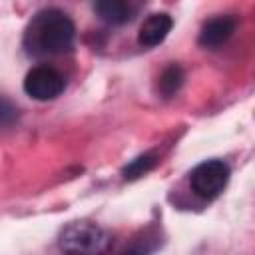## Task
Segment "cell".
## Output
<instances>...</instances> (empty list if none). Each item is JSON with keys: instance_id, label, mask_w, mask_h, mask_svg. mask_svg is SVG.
Returning <instances> with one entry per match:
<instances>
[{"instance_id": "6da1fadb", "label": "cell", "mask_w": 255, "mask_h": 255, "mask_svg": "<svg viewBox=\"0 0 255 255\" xmlns=\"http://www.w3.org/2000/svg\"><path fill=\"white\" fill-rule=\"evenodd\" d=\"M76 28L70 16L58 8H46L32 16L24 32V48L30 56H60L72 50Z\"/></svg>"}, {"instance_id": "7a4b0ae2", "label": "cell", "mask_w": 255, "mask_h": 255, "mask_svg": "<svg viewBox=\"0 0 255 255\" xmlns=\"http://www.w3.org/2000/svg\"><path fill=\"white\" fill-rule=\"evenodd\" d=\"M58 243L66 255H108L114 237L96 223L72 221L62 229Z\"/></svg>"}, {"instance_id": "3957f363", "label": "cell", "mask_w": 255, "mask_h": 255, "mask_svg": "<svg viewBox=\"0 0 255 255\" xmlns=\"http://www.w3.org/2000/svg\"><path fill=\"white\" fill-rule=\"evenodd\" d=\"M229 181V165L221 159H207L193 167L189 175L191 189L203 199H215Z\"/></svg>"}, {"instance_id": "277c9868", "label": "cell", "mask_w": 255, "mask_h": 255, "mask_svg": "<svg viewBox=\"0 0 255 255\" xmlns=\"http://www.w3.org/2000/svg\"><path fill=\"white\" fill-rule=\"evenodd\" d=\"M64 86H66L64 76L50 66H36L24 78V92L40 102L58 98L64 92Z\"/></svg>"}, {"instance_id": "5b68a950", "label": "cell", "mask_w": 255, "mask_h": 255, "mask_svg": "<svg viewBox=\"0 0 255 255\" xmlns=\"http://www.w3.org/2000/svg\"><path fill=\"white\" fill-rule=\"evenodd\" d=\"M139 8L141 4L135 0H100L94 4L96 14L108 24H128L137 16Z\"/></svg>"}, {"instance_id": "8992f818", "label": "cell", "mask_w": 255, "mask_h": 255, "mask_svg": "<svg viewBox=\"0 0 255 255\" xmlns=\"http://www.w3.org/2000/svg\"><path fill=\"white\" fill-rule=\"evenodd\" d=\"M171 26H173V20H171L169 14H165V12L151 14L141 24L139 34H137V42L141 46H145V48H153V46H157V44H161L165 40V36L169 34Z\"/></svg>"}, {"instance_id": "52a82bcc", "label": "cell", "mask_w": 255, "mask_h": 255, "mask_svg": "<svg viewBox=\"0 0 255 255\" xmlns=\"http://www.w3.org/2000/svg\"><path fill=\"white\" fill-rule=\"evenodd\" d=\"M235 32V20L231 16H217L211 18L199 34V44L203 48H219L221 44H225L231 34Z\"/></svg>"}, {"instance_id": "ba28073f", "label": "cell", "mask_w": 255, "mask_h": 255, "mask_svg": "<svg viewBox=\"0 0 255 255\" xmlns=\"http://www.w3.org/2000/svg\"><path fill=\"white\" fill-rule=\"evenodd\" d=\"M157 163V155L155 153H141L135 159H131L126 167H124V177L126 179H137L141 175H145L147 171H151Z\"/></svg>"}, {"instance_id": "9c48e42d", "label": "cell", "mask_w": 255, "mask_h": 255, "mask_svg": "<svg viewBox=\"0 0 255 255\" xmlns=\"http://www.w3.org/2000/svg\"><path fill=\"white\" fill-rule=\"evenodd\" d=\"M183 70L179 68V66H175V64H171L169 68H165L163 70V74L159 76V92L163 94V96H173L179 88H181V84H183Z\"/></svg>"}, {"instance_id": "30bf717a", "label": "cell", "mask_w": 255, "mask_h": 255, "mask_svg": "<svg viewBox=\"0 0 255 255\" xmlns=\"http://www.w3.org/2000/svg\"><path fill=\"white\" fill-rule=\"evenodd\" d=\"M157 243H159L157 233H155V231H151V229H147V231H143V235H141V237H137V239H135V243H133V245H131L124 255H149L151 251H155Z\"/></svg>"}, {"instance_id": "8fae6325", "label": "cell", "mask_w": 255, "mask_h": 255, "mask_svg": "<svg viewBox=\"0 0 255 255\" xmlns=\"http://www.w3.org/2000/svg\"><path fill=\"white\" fill-rule=\"evenodd\" d=\"M18 118V110L12 102L0 98V129L2 128H8L10 124H14V120Z\"/></svg>"}]
</instances>
